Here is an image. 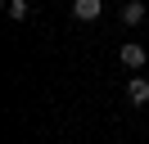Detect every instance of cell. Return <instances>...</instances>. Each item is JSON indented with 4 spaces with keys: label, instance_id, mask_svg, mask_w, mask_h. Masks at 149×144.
I'll return each mask as SVG.
<instances>
[{
    "label": "cell",
    "instance_id": "1",
    "mask_svg": "<svg viewBox=\"0 0 149 144\" xmlns=\"http://www.w3.org/2000/svg\"><path fill=\"white\" fill-rule=\"evenodd\" d=\"M145 59H149V54H145V45H140V41H127V45H122V63H127L131 72L145 68Z\"/></svg>",
    "mask_w": 149,
    "mask_h": 144
},
{
    "label": "cell",
    "instance_id": "2",
    "mask_svg": "<svg viewBox=\"0 0 149 144\" xmlns=\"http://www.w3.org/2000/svg\"><path fill=\"white\" fill-rule=\"evenodd\" d=\"M72 14L81 18V23H95V18L104 14V0H72Z\"/></svg>",
    "mask_w": 149,
    "mask_h": 144
},
{
    "label": "cell",
    "instance_id": "3",
    "mask_svg": "<svg viewBox=\"0 0 149 144\" xmlns=\"http://www.w3.org/2000/svg\"><path fill=\"white\" fill-rule=\"evenodd\" d=\"M127 99H131V104H136V108H140V104H149V81L140 77V72H136V77L127 81Z\"/></svg>",
    "mask_w": 149,
    "mask_h": 144
},
{
    "label": "cell",
    "instance_id": "4",
    "mask_svg": "<svg viewBox=\"0 0 149 144\" xmlns=\"http://www.w3.org/2000/svg\"><path fill=\"white\" fill-rule=\"evenodd\" d=\"M122 23H127V27L145 23V5H140V0H127V5H122Z\"/></svg>",
    "mask_w": 149,
    "mask_h": 144
},
{
    "label": "cell",
    "instance_id": "5",
    "mask_svg": "<svg viewBox=\"0 0 149 144\" xmlns=\"http://www.w3.org/2000/svg\"><path fill=\"white\" fill-rule=\"evenodd\" d=\"M5 14H9L14 23H27V14H32V5H27V0H5Z\"/></svg>",
    "mask_w": 149,
    "mask_h": 144
}]
</instances>
